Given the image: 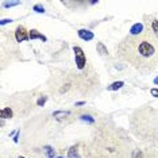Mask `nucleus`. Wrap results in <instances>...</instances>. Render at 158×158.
<instances>
[{
    "mask_svg": "<svg viewBox=\"0 0 158 158\" xmlns=\"http://www.w3.org/2000/svg\"><path fill=\"white\" fill-rule=\"evenodd\" d=\"M154 84H157V85H158V77L154 78Z\"/></svg>",
    "mask_w": 158,
    "mask_h": 158,
    "instance_id": "aec40b11",
    "label": "nucleus"
},
{
    "mask_svg": "<svg viewBox=\"0 0 158 158\" xmlns=\"http://www.w3.org/2000/svg\"><path fill=\"white\" fill-rule=\"evenodd\" d=\"M131 158H145V157H143V153H142V150H139V149H135L134 152H132V154H131Z\"/></svg>",
    "mask_w": 158,
    "mask_h": 158,
    "instance_id": "f8f14e48",
    "label": "nucleus"
},
{
    "mask_svg": "<svg viewBox=\"0 0 158 158\" xmlns=\"http://www.w3.org/2000/svg\"><path fill=\"white\" fill-rule=\"evenodd\" d=\"M33 10H34L35 12H45V8L42 6H39V4H35Z\"/></svg>",
    "mask_w": 158,
    "mask_h": 158,
    "instance_id": "dca6fc26",
    "label": "nucleus"
},
{
    "mask_svg": "<svg viewBox=\"0 0 158 158\" xmlns=\"http://www.w3.org/2000/svg\"><path fill=\"white\" fill-rule=\"evenodd\" d=\"M85 104V102H78V103H76V106H84Z\"/></svg>",
    "mask_w": 158,
    "mask_h": 158,
    "instance_id": "6ab92c4d",
    "label": "nucleus"
},
{
    "mask_svg": "<svg viewBox=\"0 0 158 158\" xmlns=\"http://www.w3.org/2000/svg\"><path fill=\"white\" fill-rule=\"evenodd\" d=\"M128 143L119 132L107 126L100 127L84 150L85 158H127Z\"/></svg>",
    "mask_w": 158,
    "mask_h": 158,
    "instance_id": "f03ea898",
    "label": "nucleus"
},
{
    "mask_svg": "<svg viewBox=\"0 0 158 158\" xmlns=\"http://www.w3.org/2000/svg\"><path fill=\"white\" fill-rule=\"evenodd\" d=\"M73 50H74V60H76L77 69L84 70L85 66H87V56H85L84 50L80 46H74Z\"/></svg>",
    "mask_w": 158,
    "mask_h": 158,
    "instance_id": "7ed1b4c3",
    "label": "nucleus"
},
{
    "mask_svg": "<svg viewBox=\"0 0 158 158\" xmlns=\"http://www.w3.org/2000/svg\"><path fill=\"white\" fill-rule=\"evenodd\" d=\"M12 20L11 19H3V20H0V24H2V26H4L6 23H11Z\"/></svg>",
    "mask_w": 158,
    "mask_h": 158,
    "instance_id": "f3484780",
    "label": "nucleus"
},
{
    "mask_svg": "<svg viewBox=\"0 0 158 158\" xmlns=\"http://www.w3.org/2000/svg\"><path fill=\"white\" fill-rule=\"evenodd\" d=\"M57 158H64V157H57Z\"/></svg>",
    "mask_w": 158,
    "mask_h": 158,
    "instance_id": "4be33fe9",
    "label": "nucleus"
},
{
    "mask_svg": "<svg viewBox=\"0 0 158 158\" xmlns=\"http://www.w3.org/2000/svg\"><path fill=\"white\" fill-rule=\"evenodd\" d=\"M20 4V2H3L2 6L4 7V8H8V7H14V6H18Z\"/></svg>",
    "mask_w": 158,
    "mask_h": 158,
    "instance_id": "ddd939ff",
    "label": "nucleus"
},
{
    "mask_svg": "<svg viewBox=\"0 0 158 158\" xmlns=\"http://www.w3.org/2000/svg\"><path fill=\"white\" fill-rule=\"evenodd\" d=\"M68 158H81L78 156V146L70 147V150L68 152Z\"/></svg>",
    "mask_w": 158,
    "mask_h": 158,
    "instance_id": "9d476101",
    "label": "nucleus"
},
{
    "mask_svg": "<svg viewBox=\"0 0 158 158\" xmlns=\"http://www.w3.org/2000/svg\"><path fill=\"white\" fill-rule=\"evenodd\" d=\"M146 27L153 33V35L158 39V19L157 18H150V20L146 22Z\"/></svg>",
    "mask_w": 158,
    "mask_h": 158,
    "instance_id": "39448f33",
    "label": "nucleus"
},
{
    "mask_svg": "<svg viewBox=\"0 0 158 158\" xmlns=\"http://www.w3.org/2000/svg\"><path fill=\"white\" fill-rule=\"evenodd\" d=\"M81 119L82 120H87V122H89V123H95V119L91 116V115H81Z\"/></svg>",
    "mask_w": 158,
    "mask_h": 158,
    "instance_id": "2eb2a0df",
    "label": "nucleus"
},
{
    "mask_svg": "<svg viewBox=\"0 0 158 158\" xmlns=\"http://www.w3.org/2000/svg\"><path fill=\"white\" fill-rule=\"evenodd\" d=\"M150 92H152V95H153V96H156V98H158V89L153 88V89H152V91H150Z\"/></svg>",
    "mask_w": 158,
    "mask_h": 158,
    "instance_id": "a211bd4d",
    "label": "nucleus"
},
{
    "mask_svg": "<svg viewBox=\"0 0 158 158\" xmlns=\"http://www.w3.org/2000/svg\"><path fill=\"white\" fill-rule=\"evenodd\" d=\"M46 100H48V96H42V98H39L38 102H37V106L38 107H44L45 103H46Z\"/></svg>",
    "mask_w": 158,
    "mask_h": 158,
    "instance_id": "4468645a",
    "label": "nucleus"
},
{
    "mask_svg": "<svg viewBox=\"0 0 158 158\" xmlns=\"http://www.w3.org/2000/svg\"><path fill=\"white\" fill-rule=\"evenodd\" d=\"M115 52L116 58L138 70L152 72L158 66V39L147 27L139 35L128 34L119 42Z\"/></svg>",
    "mask_w": 158,
    "mask_h": 158,
    "instance_id": "f257e3e1",
    "label": "nucleus"
},
{
    "mask_svg": "<svg viewBox=\"0 0 158 158\" xmlns=\"http://www.w3.org/2000/svg\"><path fill=\"white\" fill-rule=\"evenodd\" d=\"M18 158H24V157H20V156H19V157H18Z\"/></svg>",
    "mask_w": 158,
    "mask_h": 158,
    "instance_id": "412c9836",
    "label": "nucleus"
},
{
    "mask_svg": "<svg viewBox=\"0 0 158 158\" xmlns=\"http://www.w3.org/2000/svg\"><path fill=\"white\" fill-rule=\"evenodd\" d=\"M143 31H145V27H143V24L135 23L134 26L130 28V35H139V34H142Z\"/></svg>",
    "mask_w": 158,
    "mask_h": 158,
    "instance_id": "6e6552de",
    "label": "nucleus"
},
{
    "mask_svg": "<svg viewBox=\"0 0 158 158\" xmlns=\"http://www.w3.org/2000/svg\"><path fill=\"white\" fill-rule=\"evenodd\" d=\"M30 39H31V41H34V39H41V41H44V42L48 41V38H46L44 34L39 33L38 30H35V28L30 30Z\"/></svg>",
    "mask_w": 158,
    "mask_h": 158,
    "instance_id": "0eeeda50",
    "label": "nucleus"
},
{
    "mask_svg": "<svg viewBox=\"0 0 158 158\" xmlns=\"http://www.w3.org/2000/svg\"><path fill=\"white\" fill-rule=\"evenodd\" d=\"M123 85H124V81H115L107 87V91H116V89H120Z\"/></svg>",
    "mask_w": 158,
    "mask_h": 158,
    "instance_id": "1a4fd4ad",
    "label": "nucleus"
},
{
    "mask_svg": "<svg viewBox=\"0 0 158 158\" xmlns=\"http://www.w3.org/2000/svg\"><path fill=\"white\" fill-rule=\"evenodd\" d=\"M77 34H78V37H80V39H82V41H85V42L92 41V39L95 38V34H93L92 31H89V30H84V28L78 30V31H77Z\"/></svg>",
    "mask_w": 158,
    "mask_h": 158,
    "instance_id": "423d86ee",
    "label": "nucleus"
},
{
    "mask_svg": "<svg viewBox=\"0 0 158 158\" xmlns=\"http://www.w3.org/2000/svg\"><path fill=\"white\" fill-rule=\"evenodd\" d=\"M15 39H16V42L27 41V39H30V31H27V28L23 24H19L15 30Z\"/></svg>",
    "mask_w": 158,
    "mask_h": 158,
    "instance_id": "20e7f679",
    "label": "nucleus"
},
{
    "mask_svg": "<svg viewBox=\"0 0 158 158\" xmlns=\"http://www.w3.org/2000/svg\"><path fill=\"white\" fill-rule=\"evenodd\" d=\"M96 48H98V52L100 53V54H103V56H108V50H107V48L103 45V42H99Z\"/></svg>",
    "mask_w": 158,
    "mask_h": 158,
    "instance_id": "9b49d317",
    "label": "nucleus"
}]
</instances>
